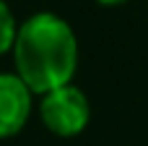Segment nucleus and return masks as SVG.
Instances as JSON below:
<instances>
[{
	"label": "nucleus",
	"mask_w": 148,
	"mask_h": 146,
	"mask_svg": "<svg viewBox=\"0 0 148 146\" xmlns=\"http://www.w3.org/2000/svg\"><path fill=\"white\" fill-rule=\"evenodd\" d=\"M13 55L18 78L31 91L49 94L68 86L73 78L78 47L70 26L62 18L52 13H36L18 29Z\"/></svg>",
	"instance_id": "f257e3e1"
},
{
	"label": "nucleus",
	"mask_w": 148,
	"mask_h": 146,
	"mask_svg": "<svg viewBox=\"0 0 148 146\" xmlns=\"http://www.w3.org/2000/svg\"><path fill=\"white\" fill-rule=\"evenodd\" d=\"M42 120L57 136H75L88 123V102L75 86H62L44 94Z\"/></svg>",
	"instance_id": "f03ea898"
},
{
	"label": "nucleus",
	"mask_w": 148,
	"mask_h": 146,
	"mask_svg": "<svg viewBox=\"0 0 148 146\" xmlns=\"http://www.w3.org/2000/svg\"><path fill=\"white\" fill-rule=\"evenodd\" d=\"M31 110V89L10 73H0V138L23 128Z\"/></svg>",
	"instance_id": "7ed1b4c3"
},
{
	"label": "nucleus",
	"mask_w": 148,
	"mask_h": 146,
	"mask_svg": "<svg viewBox=\"0 0 148 146\" xmlns=\"http://www.w3.org/2000/svg\"><path fill=\"white\" fill-rule=\"evenodd\" d=\"M16 24H13V16L8 10V5L0 0V52H5L8 47H13L16 42Z\"/></svg>",
	"instance_id": "20e7f679"
},
{
	"label": "nucleus",
	"mask_w": 148,
	"mask_h": 146,
	"mask_svg": "<svg viewBox=\"0 0 148 146\" xmlns=\"http://www.w3.org/2000/svg\"><path fill=\"white\" fill-rule=\"evenodd\" d=\"M99 3H104V5H117V3H125V0H99Z\"/></svg>",
	"instance_id": "39448f33"
}]
</instances>
